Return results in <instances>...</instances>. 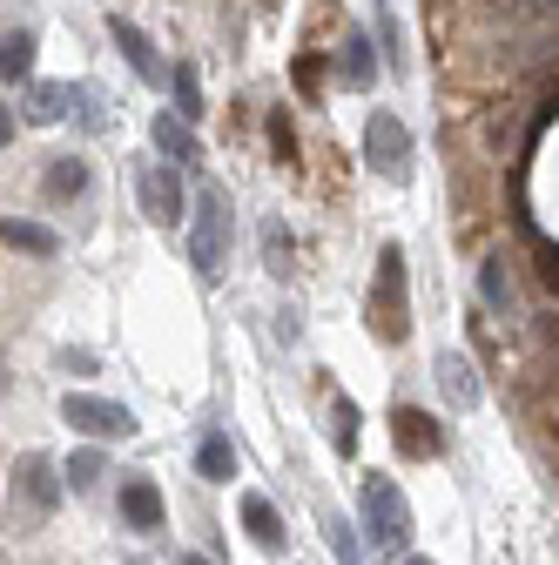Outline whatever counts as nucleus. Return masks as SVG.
Listing matches in <instances>:
<instances>
[{
  "label": "nucleus",
  "mask_w": 559,
  "mask_h": 565,
  "mask_svg": "<svg viewBox=\"0 0 559 565\" xmlns=\"http://www.w3.org/2000/svg\"><path fill=\"white\" fill-rule=\"evenodd\" d=\"M223 256H230V202L209 189V195L196 202V223H189V263H196L202 276H217Z\"/></svg>",
  "instance_id": "1"
},
{
  "label": "nucleus",
  "mask_w": 559,
  "mask_h": 565,
  "mask_svg": "<svg viewBox=\"0 0 559 565\" xmlns=\"http://www.w3.org/2000/svg\"><path fill=\"white\" fill-rule=\"evenodd\" d=\"M365 162H371V175H391V182L411 169V128H404L398 115L378 108V115L365 121Z\"/></svg>",
  "instance_id": "2"
},
{
  "label": "nucleus",
  "mask_w": 559,
  "mask_h": 565,
  "mask_svg": "<svg viewBox=\"0 0 559 565\" xmlns=\"http://www.w3.org/2000/svg\"><path fill=\"white\" fill-rule=\"evenodd\" d=\"M365 519H371V539L378 545H404L411 539V505L391 478H365Z\"/></svg>",
  "instance_id": "3"
},
{
  "label": "nucleus",
  "mask_w": 559,
  "mask_h": 565,
  "mask_svg": "<svg viewBox=\"0 0 559 565\" xmlns=\"http://www.w3.org/2000/svg\"><path fill=\"white\" fill-rule=\"evenodd\" d=\"M61 417L75 424V431H88V438H128V431H135V411H128V404L88 397V391H75V397H61Z\"/></svg>",
  "instance_id": "4"
},
{
  "label": "nucleus",
  "mask_w": 559,
  "mask_h": 565,
  "mask_svg": "<svg viewBox=\"0 0 559 565\" xmlns=\"http://www.w3.org/2000/svg\"><path fill=\"white\" fill-rule=\"evenodd\" d=\"M378 330L398 343L411 323H404V256H398V243L378 256Z\"/></svg>",
  "instance_id": "5"
},
{
  "label": "nucleus",
  "mask_w": 559,
  "mask_h": 565,
  "mask_svg": "<svg viewBox=\"0 0 559 565\" xmlns=\"http://www.w3.org/2000/svg\"><path fill=\"white\" fill-rule=\"evenodd\" d=\"M391 438H398L404 458H439V451H445L439 417H432V411H418V404H398V411H391Z\"/></svg>",
  "instance_id": "6"
},
{
  "label": "nucleus",
  "mask_w": 559,
  "mask_h": 565,
  "mask_svg": "<svg viewBox=\"0 0 559 565\" xmlns=\"http://www.w3.org/2000/svg\"><path fill=\"white\" fill-rule=\"evenodd\" d=\"M143 209H149V223L156 230H176L189 209H182V182H176V162L162 169H143Z\"/></svg>",
  "instance_id": "7"
},
{
  "label": "nucleus",
  "mask_w": 559,
  "mask_h": 565,
  "mask_svg": "<svg viewBox=\"0 0 559 565\" xmlns=\"http://www.w3.org/2000/svg\"><path fill=\"white\" fill-rule=\"evenodd\" d=\"M61 478H67V471H54L41 451H28V458L14 465V491L28 499V512H34V519H48V512H54V499H61Z\"/></svg>",
  "instance_id": "8"
},
{
  "label": "nucleus",
  "mask_w": 559,
  "mask_h": 565,
  "mask_svg": "<svg viewBox=\"0 0 559 565\" xmlns=\"http://www.w3.org/2000/svg\"><path fill=\"white\" fill-rule=\"evenodd\" d=\"M122 519H128V532H162V491L149 484V478H122Z\"/></svg>",
  "instance_id": "9"
},
{
  "label": "nucleus",
  "mask_w": 559,
  "mask_h": 565,
  "mask_svg": "<svg viewBox=\"0 0 559 565\" xmlns=\"http://www.w3.org/2000/svg\"><path fill=\"white\" fill-rule=\"evenodd\" d=\"M108 34H115V47L128 54V67H135V75H143V82H162V61H156V47H149V34L143 28H135V21H108Z\"/></svg>",
  "instance_id": "10"
},
{
  "label": "nucleus",
  "mask_w": 559,
  "mask_h": 565,
  "mask_svg": "<svg viewBox=\"0 0 559 565\" xmlns=\"http://www.w3.org/2000/svg\"><path fill=\"white\" fill-rule=\"evenodd\" d=\"M243 532H250L263 552H284V519H276V505L263 499V491H243Z\"/></svg>",
  "instance_id": "11"
},
{
  "label": "nucleus",
  "mask_w": 559,
  "mask_h": 565,
  "mask_svg": "<svg viewBox=\"0 0 559 565\" xmlns=\"http://www.w3.org/2000/svg\"><path fill=\"white\" fill-rule=\"evenodd\" d=\"M82 102H88V88H82V82H48V88H34L28 115H34V121H61V115H75Z\"/></svg>",
  "instance_id": "12"
},
{
  "label": "nucleus",
  "mask_w": 559,
  "mask_h": 565,
  "mask_svg": "<svg viewBox=\"0 0 559 565\" xmlns=\"http://www.w3.org/2000/svg\"><path fill=\"white\" fill-rule=\"evenodd\" d=\"M196 471H202L209 484H230V478H236V451H230L223 431H209V438L196 445Z\"/></svg>",
  "instance_id": "13"
},
{
  "label": "nucleus",
  "mask_w": 559,
  "mask_h": 565,
  "mask_svg": "<svg viewBox=\"0 0 559 565\" xmlns=\"http://www.w3.org/2000/svg\"><path fill=\"white\" fill-rule=\"evenodd\" d=\"M0 236H8V249H21V256H54L61 249V236L48 223H28V216H8V230H0Z\"/></svg>",
  "instance_id": "14"
},
{
  "label": "nucleus",
  "mask_w": 559,
  "mask_h": 565,
  "mask_svg": "<svg viewBox=\"0 0 559 565\" xmlns=\"http://www.w3.org/2000/svg\"><path fill=\"white\" fill-rule=\"evenodd\" d=\"M0 75H8V88L34 75V34L28 28H8V41H0Z\"/></svg>",
  "instance_id": "15"
},
{
  "label": "nucleus",
  "mask_w": 559,
  "mask_h": 565,
  "mask_svg": "<svg viewBox=\"0 0 559 565\" xmlns=\"http://www.w3.org/2000/svg\"><path fill=\"white\" fill-rule=\"evenodd\" d=\"M156 149L176 156V162H196V156H202L196 135H189V121H176V115H156Z\"/></svg>",
  "instance_id": "16"
},
{
  "label": "nucleus",
  "mask_w": 559,
  "mask_h": 565,
  "mask_svg": "<svg viewBox=\"0 0 559 565\" xmlns=\"http://www.w3.org/2000/svg\"><path fill=\"white\" fill-rule=\"evenodd\" d=\"M41 189H48V195H82V189H88V162H75V156L48 162V169H41Z\"/></svg>",
  "instance_id": "17"
},
{
  "label": "nucleus",
  "mask_w": 559,
  "mask_h": 565,
  "mask_svg": "<svg viewBox=\"0 0 559 565\" xmlns=\"http://www.w3.org/2000/svg\"><path fill=\"white\" fill-rule=\"evenodd\" d=\"M439 384L452 391V404H458V411H472V404H478V377H472V364H465V358H439Z\"/></svg>",
  "instance_id": "18"
},
{
  "label": "nucleus",
  "mask_w": 559,
  "mask_h": 565,
  "mask_svg": "<svg viewBox=\"0 0 559 565\" xmlns=\"http://www.w3.org/2000/svg\"><path fill=\"white\" fill-rule=\"evenodd\" d=\"M344 82H351V88H371L378 82V61H371V41L365 34L344 41Z\"/></svg>",
  "instance_id": "19"
},
{
  "label": "nucleus",
  "mask_w": 559,
  "mask_h": 565,
  "mask_svg": "<svg viewBox=\"0 0 559 565\" xmlns=\"http://www.w3.org/2000/svg\"><path fill=\"white\" fill-rule=\"evenodd\" d=\"M169 95H176L182 121H196V115H202V82H196V67H189V61H176V67H169Z\"/></svg>",
  "instance_id": "20"
},
{
  "label": "nucleus",
  "mask_w": 559,
  "mask_h": 565,
  "mask_svg": "<svg viewBox=\"0 0 559 565\" xmlns=\"http://www.w3.org/2000/svg\"><path fill=\"white\" fill-rule=\"evenodd\" d=\"M330 438H337V451H351V445H358V404H351V397H337V404H330Z\"/></svg>",
  "instance_id": "21"
},
{
  "label": "nucleus",
  "mask_w": 559,
  "mask_h": 565,
  "mask_svg": "<svg viewBox=\"0 0 559 565\" xmlns=\"http://www.w3.org/2000/svg\"><path fill=\"white\" fill-rule=\"evenodd\" d=\"M478 297H485V303H493V310H506V303H513V282H506V269H499V256H493V263H485V269H478Z\"/></svg>",
  "instance_id": "22"
},
{
  "label": "nucleus",
  "mask_w": 559,
  "mask_h": 565,
  "mask_svg": "<svg viewBox=\"0 0 559 565\" xmlns=\"http://www.w3.org/2000/svg\"><path fill=\"white\" fill-rule=\"evenodd\" d=\"M67 484H75V491H95V484H102V458H95V451H75V458H67Z\"/></svg>",
  "instance_id": "23"
},
{
  "label": "nucleus",
  "mask_w": 559,
  "mask_h": 565,
  "mask_svg": "<svg viewBox=\"0 0 559 565\" xmlns=\"http://www.w3.org/2000/svg\"><path fill=\"white\" fill-rule=\"evenodd\" d=\"M270 149H276V162H291V156H297V128H291V115H284V108L270 115Z\"/></svg>",
  "instance_id": "24"
},
{
  "label": "nucleus",
  "mask_w": 559,
  "mask_h": 565,
  "mask_svg": "<svg viewBox=\"0 0 559 565\" xmlns=\"http://www.w3.org/2000/svg\"><path fill=\"white\" fill-rule=\"evenodd\" d=\"M324 539H330L337 565H358V539H351V525H344V519H324Z\"/></svg>",
  "instance_id": "25"
},
{
  "label": "nucleus",
  "mask_w": 559,
  "mask_h": 565,
  "mask_svg": "<svg viewBox=\"0 0 559 565\" xmlns=\"http://www.w3.org/2000/svg\"><path fill=\"white\" fill-rule=\"evenodd\" d=\"M263 249H270L276 269H284V256H291V230H284V223H270V230H263Z\"/></svg>",
  "instance_id": "26"
},
{
  "label": "nucleus",
  "mask_w": 559,
  "mask_h": 565,
  "mask_svg": "<svg viewBox=\"0 0 559 565\" xmlns=\"http://www.w3.org/2000/svg\"><path fill=\"white\" fill-rule=\"evenodd\" d=\"M176 565H209V558L202 552H176Z\"/></svg>",
  "instance_id": "27"
},
{
  "label": "nucleus",
  "mask_w": 559,
  "mask_h": 565,
  "mask_svg": "<svg viewBox=\"0 0 559 565\" xmlns=\"http://www.w3.org/2000/svg\"><path fill=\"white\" fill-rule=\"evenodd\" d=\"M404 565H432V558H404Z\"/></svg>",
  "instance_id": "28"
}]
</instances>
